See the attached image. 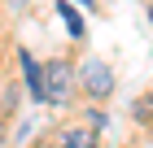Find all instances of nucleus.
Listing matches in <instances>:
<instances>
[{"instance_id": "nucleus-3", "label": "nucleus", "mask_w": 153, "mask_h": 148, "mask_svg": "<svg viewBox=\"0 0 153 148\" xmlns=\"http://www.w3.org/2000/svg\"><path fill=\"white\" fill-rule=\"evenodd\" d=\"M22 79H26V87H31V96L44 100V66H39L35 57H26V52H22Z\"/></svg>"}, {"instance_id": "nucleus-2", "label": "nucleus", "mask_w": 153, "mask_h": 148, "mask_svg": "<svg viewBox=\"0 0 153 148\" xmlns=\"http://www.w3.org/2000/svg\"><path fill=\"white\" fill-rule=\"evenodd\" d=\"M66 87H70V70L61 61H48L44 70V100H66Z\"/></svg>"}, {"instance_id": "nucleus-6", "label": "nucleus", "mask_w": 153, "mask_h": 148, "mask_svg": "<svg viewBox=\"0 0 153 148\" xmlns=\"http://www.w3.org/2000/svg\"><path fill=\"white\" fill-rule=\"evenodd\" d=\"M136 118H140V122L153 118V96H140V100H136Z\"/></svg>"}, {"instance_id": "nucleus-1", "label": "nucleus", "mask_w": 153, "mask_h": 148, "mask_svg": "<svg viewBox=\"0 0 153 148\" xmlns=\"http://www.w3.org/2000/svg\"><path fill=\"white\" fill-rule=\"evenodd\" d=\"M79 83H83V91L88 96H109L114 91V70L105 66V61H83V70H79Z\"/></svg>"}, {"instance_id": "nucleus-5", "label": "nucleus", "mask_w": 153, "mask_h": 148, "mask_svg": "<svg viewBox=\"0 0 153 148\" xmlns=\"http://www.w3.org/2000/svg\"><path fill=\"white\" fill-rule=\"evenodd\" d=\"M57 13H61V22H66V31H70V39H79V35H83V22H79V13H74L70 4H57Z\"/></svg>"}, {"instance_id": "nucleus-4", "label": "nucleus", "mask_w": 153, "mask_h": 148, "mask_svg": "<svg viewBox=\"0 0 153 148\" xmlns=\"http://www.w3.org/2000/svg\"><path fill=\"white\" fill-rule=\"evenodd\" d=\"M61 148H96V131L92 126H70V131H61Z\"/></svg>"}]
</instances>
